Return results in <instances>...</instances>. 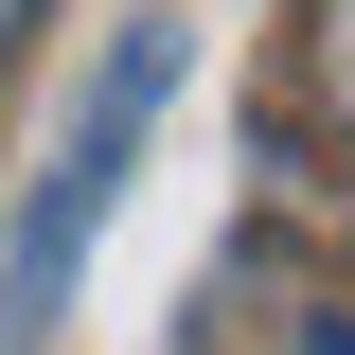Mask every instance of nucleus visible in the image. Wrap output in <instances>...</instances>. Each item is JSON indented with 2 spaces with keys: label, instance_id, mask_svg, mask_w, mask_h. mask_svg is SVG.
Returning a JSON list of instances; mask_svg holds the SVG:
<instances>
[{
  "label": "nucleus",
  "instance_id": "1",
  "mask_svg": "<svg viewBox=\"0 0 355 355\" xmlns=\"http://www.w3.org/2000/svg\"><path fill=\"white\" fill-rule=\"evenodd\" d=\"M160 89H178V18H125V36H107V71H89V107L53 125L18 231H0V355H53V320H71V284H89V231L125 214V178H142Z\"/></svg>",
  "mask_w": 355,
  "mask_h": 355
},
{
  "label": "nucleus",
  "instance_id": "2",
  "mask_svg": "<svg viewBox=\"0 0 355 355\" xmlns=\"http://www.w3.org/2000/svg\"><path fill=\"white\" fill-rule=\"evenodd\" d=\"M302 71H320V107L355 125V0H302Z\"/></svg>",
  "mask_w": 355,
  "mask_h": 355
},
{
  "label": "nucleus",
  "instance_id": "3",
  "mask_svg": "<svg viewBox=\"0 0 355 355\" xmlns=\"http://www.w3.org/2000/svg\"><path fill=\"white\" fill-rule=\"evenodd\" d=\"M302 355H355V320H320V338H302Z\"/></svg>",
  "mask_w": 355,
  "mask_h": 355
}]
</instances>
